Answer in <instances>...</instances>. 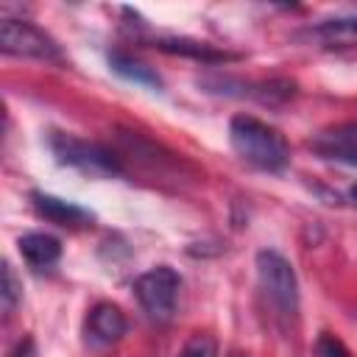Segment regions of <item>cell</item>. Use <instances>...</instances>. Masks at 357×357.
<instances>
[{
    "instance_id": "8992f818",
    "label": "cell",
    "mask_w": 357,
    "mask_h": 357,
    "mask_svg": "<svg viewBox=\"0 0 357 357\" xmlns=\"http://www.w3.org/2000/svg\"><path fill=\"white\" fill-rule=\"evenodd\" d=\"M312 151L324 159L343 162L357 167V123H343L335 128H326L310 139Z\"/></svg>"
},
{
    "instance_id": "2e32d148",
    "label": "cell",
    "mask_w": 357,
    "mask_h": 357,
    "mask_svg": "<svg viewBox=\"0 0 357 357\" xmlns=\"http://www.w3.org/2000/svg\"><path fill=\"white\" fill-rule=\"evenodd\" d=\"M14 357H36V349H33V340L31 337H25L20 346H17V351H14Z\"/></svg>"
},
{
    "instance_id": "9a60e30c",
    "label": "cell",
    "mask_w": 357,
    "mask_h": 357,
    "mask_svg": "<svg viewBox=\"0 0 357 357\" xmlns=\"http://www.w3.org/2000/svg\"><path fill=\"white\" fill-rule=\"evenodd\" d=\"M315 354L318 357H351V351L346 349V343L329 332H324L318 340H315Z\"/></svg>"
},
{
    "instance_id": "5b68a950",
    "label": "cell",
    "mask_w": 357,
    "mask_h": 357,
    "mask_svg": "<svg viewBox=\"0 0 357 357\" xmlns=\"http://www.w3.org/2000/svg\"><path fill=\"white\" fill-rule=\"evenodd\" d=\"M0 50L20 59H39V61H61V47L50 33L36 28L25 20L6 17L0 22Z\"/></svg>"
},
{
    "instance_id": "3957f363",
    "label": "cell",
    "mask_w": 357,
    "mask_h": 357,
    "mask_svg": "<svg viewBox=\"0 0 357 357\" xmlns=\"http://www.w3.org/2000/svg\"><path fill=\"white\" fill-rule=\"evenodd\" d=\"M47 145L53 151V156L67 165V167H75L81 170L84 176H92V178H109V176H120L123 167L120 162L114 159V153H109L106 148L95 145V142H86L81 137H73V134H64V131H50L47 137Z\"/></svg>"
},
{
    "instance_id": "6da1fadb",
    "label": "cell",
    "mask_w": 357,
    "mask_h": 357,
    "mask_svg": "<svg viewBox=\"0 0 357 357\" xmlns=\"http://www.w3.org/2000/svg\"><path fill=\"white\" fill-rule=\"evenodd\" d=\"M229 142L234 153L257 170L282 173L290 165V145L287 139L268 123L251 114H234L229 120Z\"/></svg>"
},
{
    "instance_id": "9c48e42d",
    "label": "cell",
    "mask_w": 357,
    "mask_h": 357,
    "mask_svg": "<svg viewBox=\"0 0 357 357\" xmlns=\"http://www.w3.org/2000/svg\"><path fill=\"white\" fill-rule=\"evenodd\" d=\"M109 67L112 73H117L120 78L137 84V86H145V89H153V92H162V78L153 67H148L145 61L134 59L131 53H123V50H112L109 53Z\"/></svg>"
},
{
    "instance_id": "277c9868",
    "label": "cell",
    "mask_w": 357,
    "mask_h": 357,
    "mask_svg": "<svg viewBox=\"0 0 357 357\" xmlns=\"http://www.w3.org/2000/svg\"><path fill=\"white\" fill-rule=\"evenodd\" d=\"M178 287H181V276L170 265H156L134 282V296L151 321L167 324L176 312Z\"/></svg>"
},
{
    "instance_id": "4fadbf2b",
    "label": "cell",
    "mask_w": 357,
    "mask_h": 357,
    "mask_svg": "<svg viewBox=\"0 0 357 357\" xmlns=\"http://www.w3.org/2000/svg\"><path fill=\"white\" fill-rule=\"evenodd\" d=\"M176 357H218V340L209 332H195Z\"/></svg>"
},
{
    "instance_id": "8fae6325",
    "label": "cell",
    "mask_w": 357,
    "mask_h": 357,
    "mask_svg": "<svg viewBox=\"0 0 357 357\" xmlns=\"http://www.w3.org/2000/svg\"><path fill=\"white\" fill-rule=\"evenodd\" d=\"M153 45L165 53H178V56H190V59H198V61H229V59H234L226 50H215L206 42L184 39V36H165V39H156Z\"/></svg>"
},
{
    "instance_id": "7a4b0ae2",
    "label": "cell",
    "mask_w": 357,
    "mask_h": 357,
    "mask_svg": "<svg viewBox=\"0 0 357 357\" xmlns=\"http://www.w3.org/2000/svg\"><path fill=\"white\" fill-rule=\"evenodd\" d=\"M254 268H257V282L265 298L273 304V310L282 318H293L298 312V279L290 259H284L273 248H262L254 259Z\"/></svg>"
},
{
    "instance_id": "30bf717a",
    "label": "cell",
    "mask_w": 357,
    "mask_h": 357,
    "mask_svg": "<svg viewBox=\"0 0 357 357\" xmlns=\"http://www.w3.org/2000/svg\"><path fill=\"white\" fill-rule=\"evenodd\" d=\"M17 248H20L22 259L31 268H50L61 257V243L53 234H45V231H28V234H22L20 243H17Z\"/></svg>"
},
{
    "instance_id": "7c38bea8",
    "label": "cell",
    "mask_w": 357,
    "mask_h": 357,
    "mask_svg": "<svg viewBox=\"0 0 357 357\" xmlns=\"http://www.w3.org/2000/svg\"><path fill=\"white\" fill-rule=\"evenodd\" d=\"M315 33L326 42H346L357 36V11L351 14H340V17H329L324 22L315 25Z\"/></svg>"
},
{
    "instance_id": "ba28073f",
    "label": "cell",
    "mask_w": 357,
    "mask_h": 357,
    "mask_svg": "<svg viewBox=\"0 0 357 357\" xmlns=\"http://www.w3.org/2000/svg\"><path fill=\"white\" fill-rule=\"evenodd\" d=\"M126 315L117 304H109V301H100L89 310L86 315V335L92 343L98 346H112L117 343L123 335H126Z\"/></svg>"
},
{
    "instance_id": "5bb4252c",
    "label": "cell",
    "mask_w": 357,
    "mask_h": 357,
    "mask_svg": "<svg viewBox=\"0 0 357 357\" xmlns=\"http://www.w3.org/2000/svg\"><path fill=\"white\" fill-rule=\"evenodd\" d=\"M0 296H3V310L6 312H11L22 298V282L17 279V273L8 262H3V293Z\"/></svg>"
},
{
    "instance_id": "e0dca14e",
    "label": "cell",
    "mask_w": 357,
    "mask_h": 357,
    "mask_svg": "<svg viewBox=\"0 0 357 357\" xmlns=\"http://www.w3.org/2000/svg\"><path fill=\"white\" fill-rule=\"evenodd\" d=\"M349 195H351V201H354V204H357V184H354V187H351V190H349Z\"/></svg>"
},
{
    "instance_id": "52a82bcc",
    "label": "cell",
    "mask_w": 357,
    "mask_h": 357,
    "mask_svg": "<svg viewBox=\"0 0 357 357\" xmlns=\"http://www.w3.org/2000/svg\"><path fill=\"white\" fill-rule=\"evenodd\" d=\"M31 204L36 209L39 218L56 223V226H67V229H81V226H92L95 215L73 201H64L59 195H50V192H39L33 190L31 192Z\"/></svg>"
}]
</instances>
